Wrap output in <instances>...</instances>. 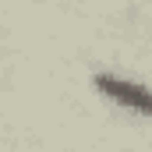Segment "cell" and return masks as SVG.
Returning <instances> with one entry per match:
<instances>
[{
	"instance_id": "6da1fadb",
	"label": "cell",
	"mask_w": 152,
	"mask_h": 152,
	"mask_svg": "<svg viewBox=\"0 0 152 152\" xmlns=\"http://www.w3.org/2000/svg\"><path fill=\"white\" fill-rule=\"evenodd\" d=\"M92 85H96V92H99L106 103L120 106L124 113L152 117V88L149 85H138V81H131V78L110 75V71H99V75L92 78Z\"/></svg>"
}]
</instances>
